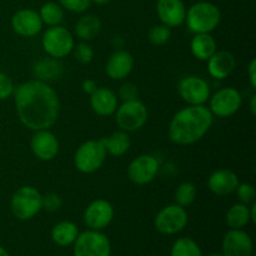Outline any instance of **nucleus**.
Segmentation results:
<instances>
[{
	"mask_svg": "<svg viewBox=\"0 0 256 256\" xmlns=\"http://www.w3.org/2000/svg\"><path fill=\"white\" fill-rule=\"evenodd\" d=\"M16 114L20 122L29 129H49L56 122L60 102L52 86L42 80H29L14 89Z\"/></svg>",
	"mask_w": 256,
	"mask_h": 256,
	"instance_id": "obj_1",
	"label": "nucleus"
},
{
	"mask_svg": "<svg viewBox=\"0 0 256 256\" xmlns=\"http://www.w3.org/2000/svg\"><path fill=\"white\" fill-rule=\"evenodd\" d=\"M214 115L205 105H189L172 116L169 138L178 145H192L199 142L212 128Z\"/></svg>",
	"mask_w": 256,
	"mask_h": 256,
	"instance_id": "obj_2",
	"label": "nucleus"
},
{
	"mask_svg": "<svg viewBox=\"0 0 256 256\" xmlns=\"http://www.w3.org/2000/svg\"><path fill=\"white\" fill-rule=\"evenodd\" d=\"M220 20H222L220 9L208 0H200L192 4L186 10L185 15L188 28L194 34L212 32L220 24Z\"/></svg>",
	"mask_w": 256,
	"mask_h": 256,
	"instance_id": "obj_3",
	"label": "nucleus"
},
{
	"mask_svg": "<svg viewBox=\"0 0 256 256\" xmlns=\"http://www.w3.org/2000/svg\"><path fill=\"white\" fill-rule=\"evenodd\" d=\"M10 209L18 220L26 222L36 216L42 209V195L34 186L19 188L10 202Z\"/></svg>",
	"mask_w": 256,
	"mask_h": 256,
	"instance_id": "obj_4",
	"label": "nucleus"
},
{
	"mask_svg": "<svg viewBox=\"0 0 256 256\" xmlns=\"http://www.w3.org/2000/svg\"><path fill=\"white\" fill-rule=\"evenodd\" d=\"M74 256H112V242L109 238L98 230L79 232L72 244Z\"/></svg>",
	"mask_w": 256,
	"mask_h": 256,
	"instance_id": "obj_5",
	"label": "nucleus"
},
{
	"mask_svg": "<svg viewBox=\"0 0 256 256\" xmlns=\"http://www.w3.org/2000/svg\"><path fill=\"white\" fill-rule=\"evenodd\" d=\"M106 150L102 140H89L78 148L74 156L75 166L84 174H92L102 166Z\"/></svg>",
	"mask_w": 256,
	"mask_h": 256,
	"instance_id": "obj_6",
	"label": "nucleus"
},
{
	"mask_svg": "<svg viewBox=\"0 0 256 256\" xmlns=\"http://www.w3.org/2000/svg\"><path fill=\"white\" fill-rule=\"evenodd\" d=\"M42 44L45 52L55 59L65 58L72 52L75 46L72 32L62 25L50 26L42 35Z\"/></svg>",
	"mask_w": 256,
	"mask_h": 256,
	"instance_id": "obj_7",
	"label": "nucleus"
},
{
	"mask_svg": "<svg viewBox=\"0 0 256 256\" xmlns=\"http://www.w3.org/2000/svg\"><path fill=\"white\" fill-rule=\"evenodd\" d=\"M116 124L122 132H136L148 122V109L139 99L124 102L116 109Z\"/></svg>",
	"mask_w": 256,
	"mask_h": 256,
	"instance_id": "obj_8",
	"label": "nucleus"
},
{
	"mask_svg": "<svg viewBox=\"0 0 256 256\" xmlns=\"http://www.w3.org/2000/svg\"><path fill=\"white\" fill-rule=\"evenodd\" d=\"M188 220H189V215L185 208L172 204L162 208L158 212L154 220V226L160 234L175 235L186 228Z\"/></svg>",
	"mask_w": 256,
	"mask_h": 256,
	"instance_id": "obj_9",
	"label": "nucleus"
},
{
	"mask_svg": "<svg viewBox=\"0 0 256 256\" xmlns=\"http://www.w3.org/2000/svg\"><path fill=\"white\" fill-rule=\"evenodd\" d=\"M210 99V112L219 118H229L239 112L242 104V96L234 88H222L218 90Z\"/></svg>",
	"mask_w": 256,
	"mask_h": 256,
	"instance_id": "obj_10",
	"label": "nucleus"
},
{
	"mask_svg": "<svg viewBox=\"0 0 256 256\" xmlns=\"http://www.w3.org/2000/svg\"><path fill=\"white\" fill-rule=\"evenodd\" d=\"M178 92L189 105H204L210 98V86L202 78L190 75L180 80Z\"/></svg>",
	"mask_w": 256,
	"mask_h": 256,
	"instance_id": "obj_11",
	"label": "nucleus"
},
{
	"mask_svg": "<svg viewBox=\"0 0 256 256\" xmlns=\"http://www.w3.org/2000/svg\"><path fill=\"white\" fill-rule=\"evenodd\" d=\"M159 172V162L149 154H142L135 158L128 168V176L134 184L145 185L156 178Z\"/></svg>",
	"mask_w": 256,
	"mask_h": 256,
	"instance_id": "obj_12",
	"label": "nucleus"
},
{
	"mask_svg": "<svg viewBox=\"0 0 256 256\" xmlns=\"http://www.w3.org/2000/svg\"><path fill=\"white\" fill-rule=\"evenodd\" d=\"M114 219V208L108 200L98 199L88 205L84 212V222L90 230L102 232Z\"/></svg>",
	"mask_w": 256,
	"mask_h": 256,
	"instance_id": "obj_13",
	"label": "nucleus"
},
{
	"mask_svg": "<svg viewBox=\"0 0 256 256\" xmlns=\"http://www.w3.org/2000/svg\"><path fill=\"white\" fill-rule=\"evenodd\" d=\"M222 254L224 256H252L254 242L242 229H230L222 238Z\"/></svg>",
	"mask_w": 256,
	"mask_h": 256,
	"instance_id": "obj_14",
	"label": "nucleus"
},
{
	"mask_svg": "<svg viewBox=\"0 0 256 256\" xmlns=\"http://www.w3.org/2000/svg\"><path fill=\"white\" fill-rule=\"evenodd\" d=\"M12 28L20 36L32 38L42 32V18L32 9H20L12 15Z\"/></svg>",
	"mask_w": 256,
	"mask_h": 256,
	"instance_id": "obj_15",
	"label": "nucleus"
},
{
	"mask_svg": "<svg viewBox=\"0 0 256 256\" xmlns=\"http://www.w3.org/2000/svg\"><path fill=\"white\" fill-rule=\"evenodd\" d=\"M30 148L35 156L42 162H50L59 152L58 138L48 129L36 130L32 135Z\"/></svg>",
	"mask_w": 256,
	"mask_h": 256,
	"instance_id": "obj_16",
	"label": "nucleus"
},
{
	"mask_svg": "<svg viewBox=\"0 0 256 256\" xmlns=\"http://www.w3.org/2000/svg\"><path fill=\"white\" fill-rule=\"evenodd\" d=\"M156 12L162 25L178 28L185 22L186 8L182 0H158Z\"/></svg>",
	"mask_w": 256,
	"mask_h": 256,
	"instance_id": "obj_17",
	"label": "nucleus"
},
{
	"mask_svg": "<svg viewBox=\"0 0 256 256\" xmlns=\"http://www.w3.org/2000/svg\"><path fill=\"white\" fill-rule=\"evenodd\" d=\"M239 185V178L232 170L220 169L212 172L208 180L210 192L218 196H225L236 190Z\"/></svg>",
	"mask_w": 256,
	"mask_h": 256,
	"instance_id": "obj_18",
	"label": "nucleus"
},
{
	"mask_svg": "<svg viewBox=\"0 0 256 256\" xmlns=\"http://www.w3.org/2000/svg\"><path fill=\"white\" fill-rule=\"evenodd\" d=\"M134 68V58L126 50H118L106 62V74L112 80H122L126 78L132 72Z\"/></svg>",
	"mask_w": 256,
	"mask_h": 256,
	"instance_id": "obj_19",
	"label": "nucleus"
},
{
	"mask_svg": "<svg viewBox=\"0 0 256 256\" xmlns=\"http://www.w3.org/2000/svg\"><path fill=\"white\" fill-rule=\"evenodd\" d=\"M208 72L214 79L222 80L229 76L236 68V59L230 52H215L212 58L206 60Z\"/></svg>",
	"mask_w": 256,
	"mask_h": 256,
	"instance_id": "obj_20",
	"label": "nucleus"
},
{
	"mask_svg": "<svg viewBox=\"0 0 256 256\" xmlns=\"http://www.w3.org/2000/svg\"><path fill=\"white\" fill-rule=\"evenodd\" d=\"M90 105L100 116H110L118 109V98L109 88H96L90 95Z\"/></svg>",
	"mask_w": 256,
	"mask_h": 256,
	"instance_id": "obj_21",
	"label": "nucleus"
},
{
	"mask_svg": "<svg viewBox=\"0 0 256 256\" xmlns=\"http://www.w3.org/2000/svg\"><path fill=\"white\" fill-rule=\"evenodd\" d=\"M32 72H34V75L36 76L38 80L46 82L59 79L62 75L64 69H62V64L59 62V59L45 58V59L35 62Z\"/></svg>",
	"mask_w": 256,
	"mask_h": 256,
	"instance_id": "obj_22",
	"label": "nucleus"
},
{
	"mask_svg": "<svg viewBox=\"0 0 256 256\" xmlns=\"http://www.w3.org/2000/svg\"><path fill=\"white\" fill-rule=\"evenodd\" d=\"M190 50L194 58L202 62H206L216 52V42L210 35V32L195 34L190 42Z\"/></svg>",
	"mask_w": 256,
	"mask_h": 256,
	"instance_id": "obj_23",
	"label": "nucleus"
},
{
	"mask_svg": "<svg viewBox=\"0 0 256 256\" xmlns=\"http://www.w3.org/2000/svg\"><path fill=\"white\" fill-rule=\"evenodd\" d=\"M79 235V229L72 222H60L52 229V240L58 246H72Z\"/></svg>",
	"mask_w": 256,
	"mask_h": 256,
	"instance_id": "obj_24",
	"label": "nucleus"
},
{
	"mask_svg": "<svg viewBox=\"0 0 256 256\" xmlns=\"http://www.w3.org/2000/svg\"><path fill=\"white\" fill-rule=\"evenodd\" d=\"M104 144L105 150L106 152H109L112 156H122L125 152L129 150L132 142H130V136L128 135L126 132H115L114 134H112L108 138H102L100 139Z\"/></svg>",
	"mask_w": 256,
	"mask_h": 256,
	"instance_id": "obj_25",
	"label": "nucleus"
},
{
	"mask_svg": "<svg viewBox=\"0 0 256 256\" xmlns=\"http://www.w3.org/2000/svg\"><path fill=\"white\" fill-rule=\"evenodd\" d=\"M100 30H102V22L99 18L92 14L82 16L75 25V32H76L78 38L85 40V42L96 38Z\"/></svg>",
	"mask_w": 256,
	"mask_h": 256,
	"instance_id": "obj_26",
	"label": "nucleus"
},
{
	"mask_svg": "<svg viewBox=\"0 0 256 256\" xmlns=\"http://www.w3.org/2000/svg\"><path fill=\"white\" fill-rule=\"evenodd\" d=\"M226 225L229 229H244L252 220H250V212L248 205L235 204L228 210L226 212Z\"/></svg>",
	"mask_w": 256,
	"mask_h": 256,
	"instance_id": "obj_27",
	"label": "nucleus"
},
{
	"mask_svg": "<svg viewBox=\"0 0 256 256\" xmlns=\"http://www.w3.org/2000/svg\"><path fill=\"white\" fill-rule=\"evenodd\" d=\"M39 15L42 18V24L55 26V25H60V22L64 19V9L58 2H48L40 8Z\"/></svg>",
	"mask_w": 256,
	"mask_h": 256,
	"instance_id": "obj_28",
	"label": "nucleus"
},
{
	"mask_svg": "<svg viewBox=\"0 0 256 256\" xmlns=\"http://www.w3.org/2000/svg\"><path fill=\"white\" fill-rule=\"evenodd\" d=\"M170 256H202V252L194 239L180 238L172 244Z\"/></svg>",
	"mask_w": 256,
	"mask_h": 256,
	"instance_id": "obj_29",
	"label": "nucleus"
},
{
	"mask_svg": "<svg viewBox=\"0 0 256 256\" xmlns=\"http://www.w3.org/2000/svg\"><path fill=\"white\" fill-rule=\"evenodd\" d=\"M175 204L180 205L182 208L189 206L192 204L196 196V188L192 182H185L180 184L175 190Z\"/></svg>",
	"mask_w": 256,
	"mask_h": 256,
	"instance_id": "obj_30",
	"label": "nucleus"
},
{
	"mask_svg": "<svg viewBox=\"0 0 256 256\" xmlns=\"http://www.w3.org/2000/svg\"><path fill=\"white\" fill-rule=\"evenodd\" d=\"M170 36H172V30L170 28L165 26V25H155L148 32V39L152 44L158 45H164L169 42Z\"/></svg>",
	"mask_w": 256,
	"mask_h": 256,
	"instance_id": "obj_31",
	"label": "nucleus"
},
{
	"mask_svg": "<svg viewBox=\"0 0 256 256\" xmlns=\"http://www.w3.org/2000/svg\"><path fill=\"white\" fill-rule=\"evenodd\" d=\"M72 52H74L75 59L79 62H82V64H89L94 59V50L86 42H80V44H78L76 46H74Z\"/></svg>",
	"mask_w": 256,
	"mask_h": 256,
	"instance_id": "obj_32",
	"label": "nucleus"
},
{
	"mask_svg": "<svg viewBox=\"0 0 256 256\" xmlns=\"http://www.w3.org/2000/svg\"><path fill=\"white\" fill-rule=\"evenodd\" d=\"M235 192H238V198H239V200L242 202V204L249 205L255 202L256 192H255V188L252 186V184H246V182H244V184H239Z\"/></svg>",
	"mask_w": 256,
	"mask_h": 256,
	"instance_id": "obj_33",
	"label": "nucleus"
},
{
	"mask_svg": "<svg viewBox=\"0 0 256 256\" xmlns=\"http://www.w3.org/2000/svg\"><path fill=\"white\" fill-rule=\"evenodd\" d=\"M59 4L62 9L72 12H84L89 9L92 2V0H59Z\"/></svg>",
	"mask_w": 256,
	"mask_h": 256,
	"instance_id": "obj_34",
	"label": "nucleus"
},
{
	"mask_svg": "<svg viewBox=\"0 0 256 256\" xmlns=\"http://www.w3.org/2000/svg\"><path fill=\"white\" fill-rule=\"evenodd\" d=\"M62 200L56 192H48L46 195L42 196V209H45L49 212H58L62 208Z\"/></svg>",
	"mask_w": 256,
	"mask_h": 256,
	"instance_id": "obj_35",
	"label": "nucleus"
},
{
	"mask_svg": "<svg viewBox=\"0 0 256 256\" xmlns=\"http://www.w3.org/2000/svg\"><path fill=\"white\" fill-rule=\"evenodd\" d=\"M14 84L4 72H0V100H5L14 94Z\"/></svg>",
	"mask_w": 256,
	"mask_h": 256,
	"instance_id": "obj_36",
	"label": "nucleus"
},
{
	"mask_svg": "<svg viewBox=\"0 0 256 256\" xmlns=\"http://www.w3.org/2000/svg\"><path fill=\"white\" fill-rule=\"evenodd\" d=\"M119 95L124 102L136 100L138 96H139V90H138L136 85H134L132 82H125L120 86Z\"/></svg>",
	"mask_w": 256,
	"mask_h": 256,
	"instance_id": "obj_37",
	"label": "nucleus"
},
{
	"mask_svg": "<svg viewBox=\"0 0 256 256\" xmlns=\"http://www.w3.org/2000/svg\"><path fill=\"white\" fill-rule=\"evenodd\" d=\"M248 76H249L250 85H252V89L256 88V60L252 59L250 62L249 68H248Z\"/></svg>",
	"mask_w": 256,
	"mask_h": 256,
	"instance_id": "obj_38",
	"label": "nucleus"
},
{
	"mask_svg": "<svg viewBox=\"0 0 256 256\" xmlns=\"http://www.w3.org/2000/svg\"><path fill=\"white\" fill-rule=\"evenodd\" d=\"M82 90H84V92H86V94L92 95V92H94L95 90H96L98 84H96V82H95V80L86 79V80H84V82H82Z\"/></svg>",
	"mask_w": 256,
	"mask_h": 256,
	"instance_id": "obj_39",
	"label": "nucleus"
},
{
	"mask_svg": "<svg viewBox=\"0 0 256 256\" xmlns=\"http://www.w3.org/2000/svg\"><path fill=\"white\" fill-rule=\"evenodd\" d=\"M249 212H250V220L252 222H256V202H252V208H249Z\"/></svg>",
	"mask_w": 256,
	"mask_h": 256,
	"instance_id": "obj_40",
	"label": "nucleus"
},
{
	"mask_svg": "<svg viewBox=\"0 0 256 256\" xmlns=\"http://www.w3.org/2000/svg\"><path fill=\"white\" fill-rule=\"evenodd\" d=\"M250 110H252V115L256 114V96H255V95H252V102H250Z\"/></svg>",
	"mask_w": 256,
	"mask_h": 256,
	"instance_id": "obj_41",
	"label": "nucleus"
},
{
	"mask_svg": "<svg viewBox=\"0 0 256 256\" xmlns=\"http://www.w3.org/2000/svg\"><path fill=\"white\" fill-rule=\"evenodd\" d=\"M112 0H92V2H94V4L96 5H106L108 2H110Z\"/></svg>",
	"mask_w": 256,
	"mask_h": 256,
	"instance_id": "obj_42",
	"label": "nucleus"
},
{
	"mask_svg": "<svg viewBox=\"0 0 256 256\" xmlns=\"http://www.w3.org/2000/svg\"><path fill=\"white\" fill-rule=\"evenodd\" d=\"M0 256H10L9 252H6V249H5V248H2V245H0Z\"/></svg>",
	"mask_w": 256,
	"mask_h": 256,
	"instance_id": "obj_43",
	"label": "nucleus"
},
{
	"mask_svg": "<svg viewBox=\"0 0 256 256\" xmlns=\"http://www.w3.org/2000/svg\"><path fill=\"white\" fill-rule=\"evenodd\" d=\"M209 256H224L222 254H212V255H209Z\"/></svg>",
	"mask_w": 256,
	"mask_h": 256,
	"instance_id": "obj_44",
	"label": "nucleus"
},
{
	"mask_svg": "<svg viewBox=\"0 0 256 256\" xmlns=\"http://www.w3.org/2000/svg\"><path fill=\"white\" fill-rule=\"evenodd\" d=\"M252 256H255V255H252Z\"/></svg>",
	"mask_w": 256,
	"mask_h": 256,
	"instance_id": "obj_45",
	"label": "nucleus"
}]
</instances>
